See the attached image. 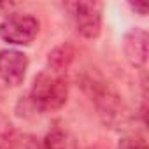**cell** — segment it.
<instances>
[{"mask_svg":"<svg viewBox=\"0 0 149 149\" xmlns=\"http://www.w3.org/2000/svg\"><path fill=\"white\" fill-rule=\"evenodd\" d=\"M68 11L76 30L86 39H97L102 32V14L104 4L97 0H81V2H67Z\"/></svg>","mask_w":149,"mask_h":149,"instance_id":"obj_3","label":"cell"},{"mask_svg":"<svg viewBox=\"0 0 149 149\" xmlns=\"http://www.w3.org/2000/svg\"><path fill=\"white\" fill-rule=\"evenodd\" d=\"M28 70V56L18 49L0 51V79L7 86H19Z\"/></svg>","mask_w":149,"mask_h":149,"instance_id":"obj_4","label":"cell"},{"mask_svg":"<svg viewBox=\"0 0 149 149\" xmlns=\"http://www.w3.org/2000/svg\"><path fill=\"white\" fill-rule=\"evenodd\" d=\"M128 6H130L132 11H135V13L140 14V16H146L147 11H149V4H147V2H130Z\"/></svg>","mask_w":149,"mask_h":149,"instance_id":"obj_9","label":"cell"},{"mask_svg":"<svg viewBox=\"0 0 149 149\" xmlns=\"http://www.w3.org/2000/svg\"><path fill=\"white\" fill-rule=\"evenodd\" d=\"M42 149H77V140L68 130L53 128L44 137Z\"/></svg>","mask_w":149,"mask_h":149,"instance_id":"obj_7","label":"cell"},{"mask_svg":"<svg viewBox=\"0 0 149 149\" xmlns=\"http://www.w3.org/2000/svg\"><path fill=\"white\" fill-rule=\"evenodd\" d=\"M118 149H147V144L140 135H128L119 140Z\"/></svg>","mask_w":149,"mask_h":149,"instance_id":"obj_8","label":"cell"},{"mask_svg":"<svg viewBox=\"0 0 149 149\" xmlns=\"http://www.w3.org/2000/svg\"><path fill=\"white\" fill-rule=\"evenodd\" d=\"M74 58H76V49L72 44L63 42L60 46H56L49 54H47V70H53L56 74H67V70L70 68Z\"/></svg>","mask_w":149,"mask_h":149,"instance_id":"obj_6","label":"cell"},{"mask_svg":"<svg viewBox=\"0 0 149 149\" xmlns=\"http://www.w3.org/2000/svg\"><path fill=\"white\" fill-rule=\"evenodd\" d=\"M68 98V77L67 74H56L53 70H42L33 79L28 104L30 107L39 112H54L67 104Z\"/></svg>","mask_w":149,"mask_h":149,"instance_id":"obj_1","label":"cell"},{"mask_svg":"<svg viewBox=\"0 0 149 149\" xmlns=\"http://www.w3.org/2000/svg\"><path fill=\"white\" fill-rule=\"evenodd\" d=\"M123 51L128 63L135 68H144L147 61V32L142 28H132L125 35Z\"/></svg>","mask_w":149,"mask_h":149,"instance_id":"obj_5","label":"cell"},{"mask_svg":"<svg viewBox=\"0 0 149 149\" xmlns=\"http://www.w3.org/2000/svg\"><path fill=\"white\" fill-rule=\"evenodd\" d=\"M40 23L26 13H9L0 21V39L13 46H28L35 40Z\"/></svg>","mask_w":149,"mask_h":149,"instance_id":"obj_2","label":"cell"}]
</instances>
